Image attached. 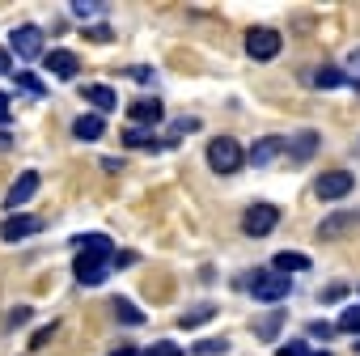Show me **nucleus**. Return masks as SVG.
Segmentation results:
<instances>
[{
    "instance_id": "f257e3e1",
    "label": "nucleus",
    "mask_w": 360,
    "mask_h": 356,
    "mask_svg": "<svg viewBox=\"0 0 360 356\" xmlns=\"http://www.w3.org/2000/svg\"><path fill=\"white\" fill-rule=\"evenodd\" d=\"M77 242V259H72V276L81 284H102L106 280V259L115 255L110 238L106 234H85V238H72Z\"/></svg>"
},
{
    "instance_id": "f03ea898",
    "label": "nucleus",
    "mask_w": 360,
    "mask_h": 356,
    "mask_svg": "<svg viewBox=\"0 0 360 356\" xmlns=\"http://www.w3.org/2000/svg\"><path fill=\"white\" fill-rule=\"evenodd\" d=\"M242 161H246V148H242L238 140H229V136L208 140V165H212L217 174H238Z\"/></svg>"
},
{
    "instance_id": "7ed1b4c3",
    "label": "nucleus",
    "mask_w": 360,
    "mask_h": 356,
    "mask_svg": "<svg viewBox=\"0 0 360 356\" xmlns=\"http://www.w3.org/2000/svg\"><path fill=\"white\" fill-rule=\"evenodd\" d=\"M246 288L259 297V301H284L292 293V276H280V272H250Z\"/></svg>"
},
{
    "instance_id": "20e7f679",
    "label": "nucleus",
    "mask_w": 360,
    "mask_h": 356,
    "mask_svg": "<svg viewBox=\"0 0 360 356\" xmlns=\"http://www.w3.org/2000/svg\"><path fill=\"white\" fill-rule=\"evenodd\" d=\"M280 47H284V39H280V30H271V26H255V30L246 34V56H250V60H276Z\"/></svg>"
},
{
    "instance_id": "39448f33",
    "label": "nucleus",
    "mask_w": 360,
    "mask_h": 356,
    "mask_svg": "<svg viewBox=\"0 0 360 356\" xmlns=\"http://www.w3.org/2000/svg\"><path fill=\"white\" fill-rule=\"evenodd\" d=\"M276 225H280V208L276 204H255L242 217V234H250V238H267Z\"/></svg>"
},
{
    "instance_id": "423d86ee",
    "label": "nucleus",
    "mask_w": 360,
    "mask_h": 356,
    "mask_svg": "<svg viewBox=\"0 0 360 356\" xmlns=\"http://www.w3.org/2000/svg\"><path fill=\"white\" fill-rule=\"evenodd\" d=\"M9 51L18 56V60H39L43 56V30L39 26H18L13 34H9Z\"/></svg>"
},
{
    "instance_id": "0eeeda50",
    "label": "nucleus",
    "mask_w": 360,
    "mask_h": 356,
    "mask_svg": "<svg viewBox=\"0 0 360 356\" xmlns=\"http://www.w3.org/2000/svg\"><path fill=\"white\" fill-rule=\"evenodd\" d=\"M352 187H356V178H352L347 170L318 174V183H314V191H318L322 200H343V196H352Z\"/></svg>"
},
{
    "instance_id": "6e6552de",
    "label": "nucleus",
    "mask_w": 360,
    "mask_h": 356,
    "mask_svg": "<svg viewBox=\"0 0 360 356\" xmlns=\"http://www.w3.org/2000/svg\"><path fill=\"white\" fill-rule=\"evenodd\" d=\"M43 64H47V72H51V77H60V81H72V77L81 72V60H77V51H68V47L47 51V56H43Z\"/></svg>"
},
{
    "instance_id": "1a4fd4ad",
    "label": "nucleus",
    "mask_w": 360,
    "mask_h": 356,
    "mask_svg": "<svg viewBox=\"0 0 360 356\" xmlns=\"http://www.w3.org/2000/svg\"><path fill=\"white\" fill-rule=\"evenodd\" d=\"M39 229H43V221H39V217L13 212L5 225H0V238H5V242H22V238H30V234H39Z\"/></svg>"
},
{
    "instance_id": "9d476101",
    "label": "nucleus",
    "mask_w": 360,
    "mask_h": 356,
    "mask_svg": "<svg viewBox=\"0 0 360 356\" xmlns=\"http://www.w3.org/2000/svg\"><path fill=\"white\" fill-rule=\"evenodd\" d=\"M34 191H39V174L34 170H26L18 183L9 187V196H5V208H22V204H30L34 200Z\"/></svg>"
},
{
    "instance_id": "9b49d317",
    "label": "nucleus",
    "mask_w": 360,
    "mask_h": 356,
    "mask_svg": "<svg viewBox=\"0 0 360 356\" xmlns=\"http://www.w3.org/2000/svg\"><path fill=\"white\" fill-rule=\"evenodd\" d=\"M161 102H153V98H140V102H131L127 106V119L136 123V127H153V123H161Z\"/></svg>"
},
{
    "instance_id": "f8f14e48",
    "label": "nucleus",
    "mask_w": 360,
    "mask_h": 356,
    "mask_svg": "<svg viewBox=\"0 0 360 356\" xmlns=\"http://www.w3.org/2000/svg\"><path fill=\"white\" fill-rule=\"evenodd\" d=\"M280 148H284V140H280V136H263V140H255V148L246 153V161L263 170V165H271V161L280 157Z\"/></svg>"
},
{
    "instance_id": "ddd939ff",
    "label": "nucleus",
    "mask_w": 360,
    "mask_h": 356,
    "mask_svg": "<svg viewBox=\"0 0 360 356\" xmlns=\"http://www.w3.org/2000/svg\"><path fill=\"white\" fill-rule=\"evenodd\" d=\"M356 225H360V212H335V217H326L318 225V238H339V234H347Z\"/></svg>"
},
{
    "instance_id": "4468645a",
    "label": "nucleus",
    "mask_w": 360,
    "mask_h": 356,
    "mask_svg": "<svg viewBox=\"0 0 360 356\" xmlns=\"http://www.w3.org/2000/svg\"><path fill=\"white\" fill-rule=\"evenodd\" d=\"M102 132H106V119H102V115H81V119L72 123V136H77V140H102Z\"/></svg>"
},
{
    "instance_id": "2eb2a0df",
    "label": "nucleus",
    "mask_w": 360,
    "mask_h": 356,
    "mask_svg": "<svg viewBox=\"0 0 360 356\" xmlns=\"http://www.w3.org/2000/svg\"><path fill=\"white\" fill-rule=\"evenodd\" d=\"M356 77H347V72H339V68H318L314 77H309V85L314 89H339V85H352Z\"/></svg>"
},
{
    "instance_id": "dca6fc26",
    "label": "nucleus",
    "mask_w": 360,
    "mask_h": 356,
    "mask_svg": "<svg viewBox=\"0 0 360 356\" xmlns=\"http://www.w3.org/2000/svg\"><path fill=\"white\" fill-rule=\"evenodd\" d=\"M271 267H276L280 276H288V272H309V255H301V250H280Z\"/></svg>"
},
{
    "instance_id": "f3484780",
    "label": "nucleus",
    "mask_w": 360,
    "mask_h": 356,
    "mask_svg": "<svg viewBox=\"0 0 360 356\" xmlns=\"http://www.w3.org/2000/svg\"><path fill=\"white\" fill-rule=\"evenodd\" d=\"M85 102H94V106H98V115L119 106V98H115V89H110V85H85Z\"/></svg>"
},
{
    "instance_id": "a211bd4d",
    "label": "nucleus",
    "mask_w": 360,
    "mask_h": 356,
    "mask_svg": "<svg viewBox=\"0 0 360 356\" xmlns=\"http://www.w3.org/2000/svg\"><path fill=\"white\" fill-rule=\"evenodd\" d=\"M284 318H288L284 310H271V314H267V318H263V322L255 326V331H259V339H263V343H276V335H280V326H284Z\"/></svg>"
},
{
    "instance_id": "6ab92c4d",
    "label": "nucleus",
    "mask_w": 360,
    "mask_h": 356,
    "mask_svg": "<svg viewBox=\"0 0 360 356\" xmlns=\"http://www.w3.org/2000/svg\"><path fill=\"white\" fill-rule=\"evenodd\" d=\"M288 153L297 157V161H305V157H314L318 153V132H301L292 144H288Z\"/></svg>"
},
{
    "instance_id": "aec40b11",
    "label": "nucleus",
    "mask_w": 360,
    "mask_h": 356,
    "mask_svg": "<svg viewBox=\"0 0 360 356\" xmlns=\"http://www.w3.org/2000/svg\"><path fill=\"white\" fill-rule=\"evenodd\" d=\"M212 318H217V305H195L191 314H183L178 322H183V326L191 331V326H204V322H212Z\"/></svg>"
},
{
    "instance_id": "412c9836",
    "label": "nucleus",
    "mask_w": 360,
    "mask_h": 356,
    "mask_svg": "<svg viewBox=\"0 0 360 356\" xmlns=\"http://www.w3.org/2000/svg\"><path fill=\"white\" fill-rule=\"evenodd\" d=\"M115 318H119V322H131V326H140V322H144V314H140L127 297H115Z\"/></svg>"
},
{
    "instance_id": "4be33fe9",
    "label": "nucleus",
    "mask_w": 360,
    "mask_h": 356,
    "mask_svg": "<svg viewBox=\"0 0 360 356\" xmlns=\"http://www.w3.org/2000/svg\"><path fill=\"white\" fill-rule=\"evenodd\" d=\"M123 144H127V148H161V144H157V140H153L144 127H131V132H123Z\"/></svg>"
},
{
    "instance_id": "5701e85b",
    "label": "nucleus",
    "mask_w": 360,
    "mask_h": 356,
    "mask_svg": "<svg viewBox=\"0 0 360 356\" xmlns=\"http://www.w3.org/2000/svg\"><path fill=\"white\" fill-rule=\"evenodd\" d=\"M13 81H18V85H22L26 94H34V98H43V94H47V85H43V81H39L34 72H13Z\"/></svg>"
},
{
    "instance_id": "b1692460",
    "label": "nucleus",
    "mask_w": 360,
    "mask_h": 356,
    "mask_svg": "<svg viewBox=\"0 0 360 356\" xmlns=\"http://www.w3.org/2000/svg\"><path fill=\"white\" fill-rule=\"evenodd\" d=\"M221 352H229V339H200L195 343V356H221Z\"/></svg>"
},
{
    "instance_id": "393cba45",
    "label": "nucleus",
    "mask_w": 360,
    "mask_h": 356,
    "mask_svg": "<svg viewBox=\"0 0 360 356\" xmlns=\"http://www.w3.org/2000/svg\"><path fill=\"white\" fill-rule=\"evenodd\" d=\"M144 356H183V348H178V343H169V339H161V343L144 348Z\"/></svg>"
},
{
    "instance_id": "a878e982",
    "label": "nucleus",
    "mask_w": 360,
    "mask_h": 356,
    "mask_svg": "<svg viewBox=\"0 0 360 356\" xmlns=\"http://www.w3.org/2000/svg\"><path fill=\"white\" fill-rule=\"evenodd\" d=\"M339 331H360V305H352V310L339 314Z\"/></svg>"
},
{
    "instance_id": "bb28decb",
    "label": "nucleus",
    "mask_w": 360,
    "mask_h": 356,
    "mask_svg": "<svg viewBox=\"0 0 360 356\" xmlns=\"http://www.w3.org/2000/svg\"><path fill=\"white\" fill-rule=\"evenodd\" d=\"M72 13L77 18H94V13H102V5H94V0H72Z\"/></svg>"
},
{
    "instance_id": "cd10ccee",
    "label": "nucleus",
    "mask_w": 360,
    "mask_h": 356,
    "mask_svg": "<svg viewBox=\"0 0 360 356\" xmlns=\"http://www.w3.org/2000/svg\"><path fill=\"white\" fill-rule=\"evenodd\" d=\"M89 39L94 43H115V30L110 26H89Z\"/></svg>"
},
{
    "instance_id": "c85d7f7f",
    "label": "nucleus",
    "mask_w": 360,
    "mask_h": 356,
    "mask_svg": "<svg viewBox=\"0 0 360 356\" xmlns=\"http://www.w3.org/2000/svg\"><path fill=\"white\" fill-rule=\"evenodd\" d=\"M127 72H131V81H140V85L153 81V68H148V64H136V68H127Z\"/></svg>"
},
{
    "instance_id": "c756f323",
    "label": "nucleus",
    "mask_w": 360,
    "mask_h": 356,
    "mask_svg": "<svg viewBox=\"0 0 360 356\" xmlns=\"http://www.w3.org/2000/svg\"><path fill=\"white\" fill-rule=\"evenodd\" d=\"M22 322H30V305H18V310L9 314V326H22Z\"/></svg>"
},
{
    "instance_id": "7c9ffc66",
    "label": "nucleus",
    "mask_w": 360,
    "mask_h": 356,
    "mask_svg": "<svg viewBox=\"0 0 360 356\" xmlns=\"http://www.w3.org/2000/svg\"><path fill=\"white\" fill-rule=\"evenodd\" d=\"M305 352H309V348H305L301 339H297V343H280V356H305Z\"/></svg>"
},
{
    "instance_id": "2f4dec72",
    "label": "nucleus",
    "mask_w": 360,
    "mask_h": 356,
    "mask_svg": "<svg viewBox=\"0 0 360 356\" xmlns=\"http://www.w3.org/2000/svg\"><path fill=\"white\" fill-rule=\"evenodd\" d=\"M51 335H56V326H43V331H39V335H34V339H30V348H43V343H47V339H51Z\"/></svg>"
},
{
    "instance_id": "473e14b6",
    "label": "nucleus",
    "mask_w": 360,
    "mask_h": 356,
    "mask_svg": "<svg viewBox=\"0 0 360 356\" xmlns=\"http://www.w3.org/2000/svg\"><path fill=\"white\" fill-rule=\"evenodd\" d=\"M9 115H13V106H9V94H0V123H9Z\"/></svg>"
},
{
    "instance_id": "72a5a7b5",
    "label": "nucleus",
    "mask_w": 360,
    "mask_h": 356,
    "mask_svg": "<svg viewBox=\"0 0 360 356\" xmlns=\"http://www.w3.org/2000/svg\"><path fill=\"white\" fill-rule=\"evenodd\" d=\"M131 263H136V255H131V250H119V255H115V267H131Z\"/></svg>"
},
{
    "instance_id": "f704fd0d",
    "label": "nucleus",
    "mask_w": 360,
    "mask_h": 356,
    "mask_svg": "<svg viewBox=\"0 0 360 356\" xmlns=\"http://www.w3.org/2000/svg\"><path fill=\"white\" fill-rule=\"evenodd\" d=\"M343 297V288L339 284H330V288H322V301H339Z\"/></svg>"
},
{
    "instance_id": "c9c22d12",
    "label": "nucleus",
    "mask_w": 360,
    "mask_h": 356,
    "mask_svg": "<svg viewBox=\"0 0 360 356\" xmlns=\"http://www.w3.org/2000/svg\"><path fill=\"white\" fill-rule=\"evenodd\" d=\"M0 72H13V56L5 47H0Z\"/></svg>"
},
{
    "instance_id": "e433bc0d",
    "label": "nucleus",
    "mask_w": 360,
    "mask_h": 356,
    "mask_svg": "<svg viewBox=\"0 0 360 356\" xmlns=\"http://www.w3.org/2000/svg\"><path fill=\"white\" fill-rule=\"evenodd\" d=\"M309 335H318V339H326V335H330V326H326V322H314V326H309Z\"/></svg>"
},
{
    "instance_id": "4c0bfd02",
    "label": "nucleus",
    "mask_w": 360,
    "mask_h": 356,
    "mask_svg": "<svg viewBox=\"0 0 360 356\" xmlns=\"http://www.w3.org/2000/svg\"><path fill=\"white\" fill-rule=\"evenodd\" d=\"M9 144H13V136H9V132H0V148H9Z\"/></svg>"
},
{
    "instance_id": "58836bf2",
    "label": "nucleus",
    "mask_w": 360,
    "mask_h": 356,
    "mask_svg": "<svg viewBox=\"0 0 360 356\" xmlns=\"http://www.w3.org/2000/svg\"><path fill=\"white\" fill-rule=\"evenodd\" d=\"M110 356H136V348H119V352H110Z\"/></svg>"
},
{
    "instance_id": "ea45409f",
    "label": "nucleus",
    "mask_w": 360,
    "mask_h": 356,
    "mask_svg": "<svg viewBox=\"0 0 360 356\" xmlns=\"http://www.w3.org/2000/svg\"><path fill=\"white\" fill-rule=\"evenodd\" d=\"M352 68H356V72H360V51H352Z\"/></svg>"
},
{
    "instance_id": "a19ab883",
    "label": "nucleus",
    "mask_w": 360,
    "mask_h": 356,
    "mask_svg": "<svg viewBox=\"0 0 360 356\" xmlns=\"http://www.w3.org/2000/svg\"><path fill=\"white\" fill-rule=\"evenodd\" d=\"M305 356H330V352H305Z\"/></svg>"
},
{
    "instance_id": "79ce46f5",
    "label": "nucleus",
    "mask_w": 360,
    "mask_h": 356,
    "mask_svg": "<svg viewBox=\"0 0 360 356\" xmlns=\"http://www.w3.org/2000/svg\"><path fill=\"white\" fill-rule=\"evenodd\" d=\"M356 352H360V343H356Z\"/></svg>"
}]
</instances>
